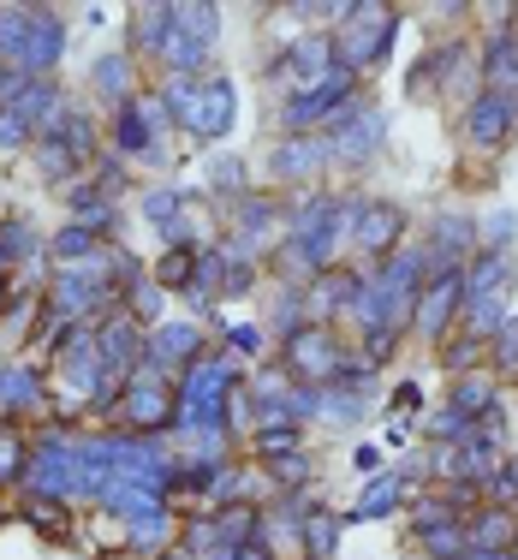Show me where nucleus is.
<instances>
[{"instance_id": "nucleus-1", "label": "nucleus", "mask_w": 518, "mask_h": 560, "mask_svg": "<svg viewBox=\"0 0 518 560\" xmlns=\"http://www.w3.org/2000/svg\"><path fill=\"white\" fill-rule=\"evenodd\" d=\"M162 102L173 114V126H185L197 143H215L233 131L238 119V96L227 78H167L162 84Z\"/></svg>"}, {"instance_id": "nucleus-2", "label": "nucleus", "mask_w": 518, "mask_h": 560, "mask_svg": "<svg viewBox=\"0 0 518 560\" xmlns=\"http://www.w3.org/2000/svg\"><path fill=\"white\" fill-rule=\"evenodd\" d=\"M388 48H393V12L388 7H357V31L334 36V55L352 78H364L369 66H381Z\"/></svg>"}, {"instance_id": "nucleus-3", "label": "nucleus", "mask_w": 518, "mask_h": 560, "mask_svg": "<svg viewBox=\"0 0 518 560\" xmlns=\"http://www.w3.org/2000/svg\"><path fill=\"white\" fill-rule=\"evenodd\" d=\"M381 138H388V114H376V108H345L334 126L322 131L328 162H345V167L369 162V155L381 150Z\"/></svg>"}, {"instance_id": "nucleus-4", "label": "nucleus", "mask_w": 518, "mask_h": 560, "mask_svg": "<svg viewBox=\"0 0 518 560\" xmlns=\"http://www.w3.org/2000/svg\"><path fill=\"white\" fill-rule=\"evenodd\" d=\"M513 126H518V102L495 96V90H483V96L464 108V138H471L476 150H501V143L513 138Z\"/></svg>"}, {"instance_id": "nucleus-5", "label": "nucleus", "mask_w": 518, "mask_h": 560, "mask_svg": "<svg viewBox=\"0 0 518 560\" xmlns=\"http://www.w3.org/2000/svg\"><path fill=\"white\" fill-rule=\"evenodd\" d=\"M352 245L357 250H376V257H388V250H400L405 238V221L393 203H352Z\"/></svg>"}, {"instance_id": "nucleus-6", "label": "nucleus", "mask_w": 518, "mask_h": 560, "mask_svg": "<svg viewBox=\"0 0 518 560\" xmlns=\"http://www.w3.org/2000/svg\"><path fill=\"white\" fill-rule=\"evenodd\" d=\"M454 311H464V269L435 275L429 287L417 292V328H423V335H447Z\"/></svg>"}, {"instance_id": "nucleus-7", "label": "nucleus", "mask_w": 518, "mask_h": 560, "mask_svg": "<svg viewBox=\"0 0 518 560\" xmlns=\"http://www.w3.org/2000/svg\"><path fill=\"white\" fill-rule=\"evenodd\" d=\"M286 364L298 370V376H310V382H334L340 352H334V340H328V328L310 323L304 335H292V340H286Z\"/></svg>"}, {"instance_id": "nucleus-8", "label": "nucleus", "mask_w": 518, "mask_h": 560, "mask_svg": "<svg viewBox=\"0 0 518 560\" xmlns=\"http://www.w3.org/2000/svg\"><path fill=\"white\" fill-rule=\"evenodd\" d=\"M269 167H274V179L281 185H298V179H316V173L328 167V143L316 138V131H304V138H286L281 150L269 155Z\"/></svg>"}, {"instance_id": "nucleus-9", "label": "nucleus", "mask_w": 518, "mask_h": 560, "mask_svg": "<svg viewBox=\"0 0 518 560\" xmlns=\"http://www.w3.org/2000/svg\"><path fill=\"white\" fill-rule=\"evenodd\" d=\"M60 55H66V24L55 19V12H36L31 7V36H24V72H55L60 66Z\"/></svg>"}, {"instance_id": "nucleus-10", "label": "nucleus", "mask_w": 518, "mask_h": 560, "mask_svg": "<svg viewBox=\"0 0 518 560\" xmlns=\"http://www.w3.org/2000/svg\"><path fill=\"white\" fill-rule=\"evenodd\" d=\"M173 406H179V399L162 388V376H143V382L131 376V388H126V423L131 430H155L162 418H173Z\"/></svg>"}, {"instance_id": "nucleus-11", "label": "nucleus", "mask_w": 518, "mask_h": 560, "mask_svg": "<svg viewBox=\"0 0 518 560\" xmlns=\"http://www.w3.org/2000/svg\"><path fill=\"white\" fill-rule=\"evenodd\" d=\"M0 411H43V370L31 364L0 370Z\"/></svg>"}, {"instance_id": "nucleus-12", "label": "nucleus", "mask_w": 518, "mask_h": 560, "mask_svg": "<svg viewBox=\"0 0 518 560\" xmlns=\"http://www.w3.org/2000/svg\"><path fill=\"white\" fill-rule=\"evenodd\" d=\"M197 346H203V335H197L191 323H162L150 340V370H173L179 358H191Z\"/></svg>"}, {"instance_id": "nucleus-13", "label": "nucleus", "mask_w": 518, "mask_h": 560, "mask_svg": "<svg viewBox=\"0 0 518 560\" xmlns=\"http://www.w3.org/2000/svg\"><path fill=\"white\" fill-rule=\"evenodd\" d=\"M173 24H179V12H173V7L131 12V48H138V55H162L167 36H173Z\"/></svg>"}, {"instance_id": "nucleus-14", "label": "nucleus", "mask_w": 518, "mask_h": 560, "mask_svg": "<svg viewBox=\"0 0 518 560\" xmlns=\"http://www.w3.org/2000/svg\"><path fill=\"white\" fill-rule=\"evenodd\" d=\"M90 84L126 108V102H131V55H102V60H90Z\"/></svg>"}, {"instance_id": "nucleus-15", "label": "nucleus", "mask_w": 518, "mask_h": 560, "mask_svg": "<svg viewBox=\"0 0 518 560\" xmlns=\"http://www.w3.org/2000/svg\"><path fill=\"white\" fill-rule=\"evenodd\" d=\"M507 269H513L507 250H483V257H476V269L464 275V299H483V292H507Z\"/></svg>"}, {"instance_id": "nucleus-16", "label": "nucleus", "mask_w": 518, "mask_h": 560, "mask_svg": "<svg viewBox=\"0 0 518 560\" xmlns=\"http://www.w3.org/2000/svg\"><path fill=\"white\" fill-rule=\"evenodd\" d=\"M464 328L471 335H501L507 328V292H483V299H464Z\"/></svg>"}, {"instance_id": "nucleus-17", "label": "nucleus", "mask_w": 518, "mask_h": 560, "mask_svg": "<svg viewBox=\"0 0 518 560\" xmlns=\"http://www.w3.org/2000/svg\"><path fill=\"white\" fill-rule=\"evenodd\" d=\"M55 138L78 155V162H90V155H96V119H90L84 108H66L60 126H55Z\"/></svg>"}, {"instance_id": "nucleus-18", "label": "nucleus", "mask_w": 518, "mask_h": 560, "mask_svg": "<svg viewBox=\"0 0 518 560\" xmlns=\"http://www.w3.org/2000/svg\"><path fill=\"white\" fill-rule=\"evenodd\" d=\"M400 495H405V477H400V471H381L376 483L364 489V501H357L352 518H388V506L400 501Z\"/></svg>"}, {"instance_id": "nucleus-19", "label": "nucleus", "mask_w": 518, "mask_h": 560, "mask_svg": "<svg viewBox=\"0 0 518 560\" xmlns=\"http://www.w3.org/2000/svg\"><path fill=\"white\" fill-rule=\"evenodd\" d=\"M191 275H197V250H167L162 269H155V280H162L167 292H185V287H191Z\"/></svg>"}, {"instance_id": "nucleus-20", "label": "nucleus", "mask_w": 518, "mask_h": 560, "mask_svg": "<svg viewBox=\"0 0 518 560\" xmlns=\"http://www.w3.org/2000/svg\"><path fill=\"white\" fill-rule=\"evenodd\" d=\"M304 537H310V560H328V555H334V542H340V518L334 513H316L310 525H304Z\"/></svg>"}, {"instance_id": "nucleus-21", "label": "nucleus", "mask_w": 518, "mask_h": 560, "mask_svg": "<svg viewBox=\"0 0 518 560\" xmlns=\"http://www.w3.org/2000/svg\"><path fill=\"white\" fill-rule=\"evenodd\" d=\"M209 185H215L221 197H245V167H238V155H215V162H209Z\"/></svg>"}, {"instance_id": "nucleus-22", "label": "nucleus", "mask_w": 518, "mask_h": 560, "mask_svg": "<svg viewBox=\"0 0 518 560\" xmlns=\"http://www.w3.org/2000/svg\"><path fill=\"white\" fill-rule=\"evenodd\" d=\"M162 299H167L162 280H138V287H131V311H138L143 323H162Z\"/></svg>"}, {"instance_id": "nucleus-23", "label": "nucleus", "mask_w": 518, "mask_h": 560, "mask_svg": "<svg viewBox=\"0 0 518 560\" xmlns=\"http://www.w3.org/2000/svg\"><path fill=\"white\" fill-rule=\"evenodd\" d=\"M31 250H36V233H31L24 221H7V226H0V257H7V262L31 257Z\"/></svg>"}, {"instance_id": "nucleus-24", "label": "nucleus", "mask_w": 518, "mask_h": 560, "mask_svg": "<svg viewBox=\"0 0 518 560\" xmlns=\"http://www.w3.org/2000/svg\"><path fill=\"white\" fill-rule=\"evenodd\" d=\"M24 442H19V430H12V423H0V483H7V477H19L24 471Z\"/></svg>"}, {"instance_id": "nucleus-25", "label": "nucleus", "mask_w": 518, "mask_h": 560, "mask_svg": "<svg viewBox=\"0 0 518 560\" xmlns=\"http://www.w3.org/2000/svg\"><path fill=\"white\" fill-rule=\"evenodd\" d=\"M495 370L501 376H518V316H507V328L495 335Z\"/></svg>"}, {"instance_id": "nucleus-26", "label": "nucleus", "mask_w": 518, "mask_h": 560, "mask_svg": "<svg viewBox=\"0 0 518 560\" xmlns=\"http://www.w3.org/2000/svg\"><path fill=\"white\" fill-rule=\"evenodd\" d=\"M257 447L269 453V459H286V453H298V430H292V423H269V430L257 435Z\"/></svg>"}, {"instance_id": "nucleus-27", "label": "nucleus", "mask_w": 518, "mask_h": 560, "mask_svg": "<svg viewBox=\"0 0 518 560\" xmlns=\"http://www.w3.org/2000/svg\"><path fill=\"white\" fill-rule=\"evenodd\" d=\"M31 131H36V126H31L19 108H0V155H12L24 138H31Z\"/></svg>"}, {"instance_id": "nucleus-28", "label": "nucleus", "mask_w": 518, "mask_h": 560, "mask_svg": "<svg viewBox=\"0 0 518 560\" xmlns=\"http://www.w3.org/2000/svg\"><path fill=\"white\" fill-rule=\"evenodd\" d=\"M179 209H185V191H150V197H143V215L162 221V226L179 221Z\"/></svg>"}, {"instance_id": "nucleus-29", "label": "nucleus", "mask_w": 518, "mask_h": 560, "mask_svg": "<svg viewBox=\"0 0 518 560\" xmlns=\"http://www.w3.org/2000/svg\"><path fill=\"white\" fill-rule=\"evenodd\" d=\"M518 233V215H513V209H495V215H488V250H507V238Z\"/></svg>"}, {"instance_id": "nucleus-30", "label": "nucleus", "mask_w": 518, "mask_h": 560, "mask_svg": "<svg viewBox=\"0 0 518 560\" xmlns=\"http://www.w3.org/2000/svg\"><path fill=\"white\" fill-rule=\"evenodd\" d=\"M357 471H369V477L388 471V465H381V447H357Z\"/></svg>"}, {"instance_id": "nucleus-31", "label": "nucleus", "mask_w": 518, "mask_h": 560, "mask_svg": "<svg viewBox=\"0 0 518 560\" xmlns=\"http://www.w3.org/2000/svg\"><path fill=\"white\" fill-rule=\"evenodd\" d=\"M495 489L501 495H518V459H507V471H495Z\"/></svg>"}, {"instance_id": "nucleus-32", "label": "nucleus", "mask_w": 518, "mask_h": 560, "mask_svg": "<svg viewBox=\"0 0 518 560\" xmlns=\"http://www.w3.org/2000/svg\"><path fill=\"white\" fill-rule=\"evenodd\" d=\"M227 340L238 346V352H257V346H262V340H257V328H227Z\"/></svg>"}, {"instance_id": "nucleus-33", "label": "nucleus", "mask_w": 518, "mask_h": 560, "mask_svg": "<svg viewBox=\"0 0 518 560\" xmlns=\"http://www.w3.org/2000/svg\"><path fill=\"white\" fill-rule=\"evenodd\" d=\"M464 560H518V555H507V549H471Z\"/></svg>"}, {"instance_id": "nucleus-34", "label": "nucleus", "mask_w": 518, "mask_h": 560, "mask_svg": "<svg viewBox=\"0 0 518 560\" xmlns=\"http://www.w3.org/2000/svg\"><path fill=\"white\" fill-rule=\"evenodd\" d=\"M233 560H269V555H262V549H257V542H250V549H238Z\"/></svg>"}, {"instance_id": "nucleus-35", "label": "nucleus", "mask_w": 518, "mask_h": 560, "mask_svg": "<svg viewBox=\"0 0 518 560\" xmlns=\"http://www.w3.org/2000/svg\"><path fill=\"white\" fill-rule=\"evenodd\" d=\"M162 560H197V555H191V549H179V555H162Z\"/></svg>"}, {"instance_id": "nucleus-36", "label": "nucleus", "mask_w": 518, "mask_h": 560, "mask_svg": "<svg viewBox=\"0 0 518 560\" xmlns=\"http://www.w3.org/2000/svg\"><path fill=\"white\" fill-rule=\"evenodd\" d=\"M0 304H7V275H0Z\"/></svg>"}]
</instances>
